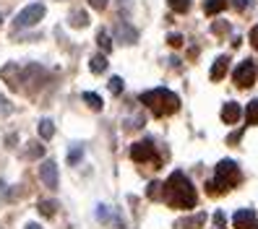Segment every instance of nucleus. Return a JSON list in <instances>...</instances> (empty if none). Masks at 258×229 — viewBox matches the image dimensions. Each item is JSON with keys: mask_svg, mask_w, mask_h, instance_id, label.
I'll return each instance as SVG.
<instances>
[{"mask_svg": "<svg viewBox=\"0 0 258 229\" xmlns=\"http://www.w3.org/2000/svg\"><path fill=\"white\" fill-rule=\"evenodd\" d=\"M0 26H3V16H0Z\"/></svg>", "mask_w": 258, "mask_h": 229, "instance_id": "obj_37", "label": "nucleus"}, {"mask_svg": "<svg viewBox=\"0 0 258 229\" xmlns=\"http://www.w3.org/2000/svg\"><path fill=\"white\" fill-rule=\"evenodd\" d=\"M107 3H110V0H89V6H92L94 11H104V8H107Z\"/></svg>", "mask_w": 258, "mask_h": 229, "instance_id": "obj_31", "label": "nucleus"}, {"mask_svg": "<svg viewBox=\"0 0 258 229\" xmlns=\"http://www.w3.org/2000/svg\"><path fill=\"white\" fill-rule=\"evenodd\" d=\"M44 8L42 3H32V6H26L16 19H13V26L16 29H26V26H34V24H39L42 19H44Z\"/></svg>", "mask_w": 258, "mask_h": 229, "instance_id": "obj_4", "label": "nucleus"}, {"mask_svg": "<svg viewBox=\"0 0 258 229\" xmlns=\"http://www.w3.org/2000/svg\"><path fill=\"white\" fill-rule=\"evenodd\" d=\"M227 6H230V0H206L204 11H206V16H217V13L224 11Z\"/></svg>", "mask_w": 258, "mask_h": 229, "instance_id": "obj_14", "label": "nucleus"}, {"mask_svg": "<svg viewBox=\"0 0 258 229\" xmlns=\"http://www.w3.org/2000/svg\"><path fill=\"white\" fill-rule=\"evenodd\" d=\"M0 198H6V182L0 180Z\"/></svg>", "mask_w": 258, "mask_h": 229, "instance_id": "obj_35", "label": "nucleus"}, {"mask_svg": "<svg viewBox=\"0 0 258 229\" xmlns=\"http://www.w3.org/2000/svg\"><path fill=\"white\" fill-rule=\"evenodd\" d=\"M97 219L99 221H107L110 216H107V206H97Z\"/></svg>", "mask_w": 258, "mask_h": 229, "instance_id": "obj_33", "label": "nucleus"}, {"mask_svg": "<svg viewBox=\"0 0 258 229\" xmlns=\"http://www.w3.org/2000/svg\"><path fill=\"white\" fill-rule=\"evenodd\" d=\"M24 229H42V226H39V224H26Z\"/></svg>", "mask_w": 258, "mask_h": 229, "instance_id": "obj_36", "label": "nucleus"}, {"mask_svg": "<svg viewBox=\"0 0 258 229\" xmlns=\"http://www.w3.org/2000/svg\"><path fill=\"white\" fill-rule=\"evenodd\" d=\"M167 6H170L175 13H188L190 11V0H167Z\"/></svg>", "mask_w": 258, "mask_h": 229, "instance_id": "obj_21", "label": "nucleus"}, {"mask_svg": "<svg viewBox=\"0 0 258 229\" xmlns=\"http://www.w3.org/2000/svg\"><path fill=\"white\" fill-rule=\"evenodd\" d=\"M227 65H230V57H227V55L217 57V60H214V65H211V70H209L211 81H222V79H224V73H227Z\"/></svg>", "mask_w": 258, "mask_h": 229, "instance_id": "obj_13", "label": "nucleus"}, {"mask_svg": "<svg viewBox=\"0 0 258 229\" xmlns=\"http://www.w3.org/2000/svg\"><path fill=\"white\" fill-rule=\"evenodd\" d=\"M0 79L8 81L11 89H16V91H19V86H21V68H19L16 63H8V65L0 68Z\"/></svg>", "mask_w": 258, "mask_h": 229, "instance_id": "obj_10", "label": "nucleus"}, {"mask_svg": "<svg viewBox=\"0 0 258 229\" xmlns=\"http://www.w3.org/2000/svg\"><path fill=\"white\" fill-rule=\"evenodd\" d=\"M214 229H224V213L222 211L214 213Z\"/></svg>", "mask_w": 258, "mask_h": 229, "instance_id": "obj_32", "label": "nucleus"}, {"mask_svg": "<svg viewBox=\"0 0 258 229\" xmlns=\"http://www.w3.org/2000/svg\"><path fill=\"white\" fill-rule=\"evenodd\" d=\"M162 201L170 203L172 208H196V201H199V195H196V188L193 182L185 177V172L175 170L170 177L164 182V190H162Z\"/></svg>", "mask_w": 258, "mask_h": 229, "instance_id": "obj_1", "label": "nucleus"}, {"mask_svg": "<svg viewBox=\"0 0 258 229\" xmlns=\"http://www.w3.org/2000/svg\"><path fill=\"white\" fill-rule=\"evenodd\" d=\"M232 6H235L237 11H248V8L253 6V0H232Z\"/></svg>", "mask_w": 258, "mask_h": 229, "instance_id": "obj_30", "label": "nucleus"}, {"mask_svg": "<svg viewBox=\"0 0 258 229\" xmlns=\"http://www.w3.org/2000/svg\"><path fill=\"white\" fill-rule=\"evenodd\" d=\"M232 226L235 229H258V216L253 208H237L232 216Z\"/></svg>", "mask_w": 258, "mask_h": 229, "instance_id": "obj_7", "label": "nucleus"}, {"mask_svg": "<svg viewBox=\"0 0 258 229\" xmlns=\"http://www.w3.org/2000/svg\"><path fill=\"white\" fill-rule=\"evenodd\" d=\"M245 120H248V125H258V99H253V102L248 104Z\"/></svg>", "mask_w": 258, "mask_h": 229, "instance_id": "obj_20", "label": "nucleus"}, {"mask_svg": "<svg viewBox=\"0 0 258 229\" xmlns=\"http://www.w3.org/2000/svg\"><path fill=\"white\" fill-rule=\"evenodd\" d=\"M154 154H157L154 138H144V141H139V143L131 146V159L139 162V164H144V162H149V159H154Z\"/></svg>", "mask_w": 258, "mask_h": 229, "instance_id": "obj_6", "label": "nucleus"}, {"mask_svg": "<svg viewBox=\"0 0 258 229\" xmlns=\"http://www.w3.org/2000/svg\"><path fill=\"white\" fill-rule=\"evenodd\" d=\"M232 79H235V84L240 89H250L255 84V63L253 60H242V63H237Z\"/></svg>", "mask_w": 258, "mask_h": 229, "instance_id": "obj_5", "label": "nucleus"}, {"mask_svg": "<svg viewBox=\"0 0 258 229\" xmlns=\"http://www.w3.org/2000/svg\"><path fill=\"white\" fill-rule=\"evenodd\" d=\"M211 32H214V34H227V32H230V24H227V21H219V24L211 26Z\"/></svg>", "mask_w": 258, "mask_h": 229, "instance_id": "obj_28", "label": "nucleus"}, {"mask_svg": "<svg viewBox=\"0 0 258 229\" xmlns=\"http://www.w3.org/2000/svg\"><path fill=\"white\" fill-rule=\"evenodd\" d=\"M39 180L44 182V188H57V182H60V177H57V164H55V162H42V167H39Z\"/></svg>", "mask_w": 258, "mask_h": 229, "instance_id": "obj_9", "label": "nucleus"}, {"mask_svg": "<svg viewBox=\"0 0 258 229\" xmlns=\"http://www.w3.org/2000/svg\"><path fill=\"white\" fill-rule=\"evenodd\" d=\"M162 190H164V185L162 182H149V188H146V195L154 201V198H162Z\"/></svg>", "mask_w": 258, "mask_h": 229, "instance_id": "obj_24", "label": "nucleus"}, {"mask_svg": "<svg viewBox=\"0 0 258 229\" xmlns=\"http://www.w3.org/2000/svg\"><path fill=\"white\" fill-rule=\"evenodd\" d=\"M167 44H172V47H183V34H170V37H167Z\"/></svg>", "mask_w": 258, "mask_h": 229, "instance_id": "obj_29", "label": "nucleus"}, {"mask_svg": "<svg viewBox=\"0 0 258 229\" xmlns=\"http://www.w3.org/2000/svg\"><path fill=\"white\" fill-rule=\"evenodd\" d=\"M84 102L92 107L94 112H102V99H99V94H94V91H84Z\"/></svg>", "mask_w": 258, "mask_h": 229, "instance_id": "obj_17", "label": "nucleus"}, {"mask_svg": "<svg viewBox=\"0 0 258 229\" xmlns=\"http://www.w3.org/2000/svg\"><path fill=\"white\" fill-rule=\"evenodd\" d=\"M107 89H110V94H115V97H120L123 94V79H110V84H107Z\"/></svg>", "mask_w": 258, "mask_h": 229, "instance_id": "obj_26", "label": "nucleus"}, {"mask_svg": "<svg viewBox=\"0 0 258 229\" xmlns=\"http://www.w3.org/2000/svg\"><path fill=\"white\" fill-rule=\"evenodd\" d=\"M81 157H84V146H73V148L68 151V164H79Z\"/></svg>", "mask_w": 258, "mask_h": 229, "instance_id": "obj_25", "label": "nucleus"}, {"mask_svg": "<svg viewBox=\"0 0 258 229\" xmlns=\"http://www.w3.org/2000/svg\"><path fill=\"white\" fill-rule=\"evenodd\" d=\"M86 24H89V16H86L84 11H73V13H71V26H76V29H84Z\"/></svg>", "mask_w": 258, "mask_h": 229, "instance_id": "obj_19", "label": "nucleus"}, {"mask_svg": "<svg viewBox=\"0 0 258 229\" xmlns=\"http://www.w3.org/2000/svg\"><path fill=\"white\" fill-rule=\"evenodd\" d=\"M24 154H26L29 159H39V157H44V146L37 143V141H32V143H26V151H24Z\"/></svg>", "mask_w": 258, "mask_h": 229, "instance_id": "obj_18", "label": "nucleus"}, {"mask_svg": "<svg viewBox=\"0 0 258 229\" xmlns=\"http://www.w3.org/2000/svg\"><path fill=\"white\" fill-rule=\"evenodd\" d=\"M39 135H42L44 141L52 138V135H55V123H52V120H47V117L39 120Z\"/></svg>", "mask_w": 258, "mask_h": 229, "instance_id": "obj_15", "label": "nucleus"}, {"mask_svg": "<svg viewBox=\"0 0 258 229\" xmlns=\"http://www.w3.org/2000/svg\"><path fill=\"white\" fill-rule=\"evenodd\" d=\"M97 42H99V47H102V52H110V50H112V42H110V34L104 32V29H99V32H97Z\"/></svg>", "mask_w": 258, "mask_h": 229, "instance_id": "obj_22", "label": "nucleus"}, {"mask_svg": "<svg viewBox=\"0 0 258 229\" xmlns=\"http://www.w3.org/2000/svg\"><path fill=\"white\" fill-rule=\"evenodd\" d=\"M206 224V213H193V216H185V219H180L175 221V229H201Z\"/></svg>", "mask_w": 258, "mask_h": 229, "instance_id": "obj_11", "label": "nucleus"}, {"mask_svg": "<svg viewBox=\"0 0 258 229\" xmlns=\"http://www.w3.org/2000/svg\"><path fill=\"white\" fill-rule=\"evenodd\" d=\"M250 42H253V47L258 50V26H253V29H250Z\"/></svg>", "mask_w": 258, "mask_h": 229, "instance_id": "obj_34", "label": "nucleus"}, {"mask_svg": "<svg viewBox=\"0 0 258 229\" xmlns=\"http://www.w3.org/2000/svg\"><path fill=\"white\" fill-rule=\"evenodd\" d=\"M55 211H57L55 201H39V213L42 216H55Z\"/></svg>", "mask_w": 258, "mask_h": 229, "instance_id": "obj_23", "label": "nucleus"}, {"mask_svg": "<svg viewBox=\"0 0 258 229\" xmlns=\"http://www.w3.org/2000/svg\"><path fill=\"white\" fill-rule=\"evenodd\" d=\"M240 180H242V172H240L237 162L222 159V162L214 167V182H209L206 188H209L211 195H214V193H230Z\"/></svg>", "mask_w": 258, "mask_h": 229, "instance_id": "obj_3", "label": "nucleus"}, {"mask_svg": "<svg viewBox=\"0 0 258 229\" xmlns=\"http://www.w3.org/2000/svg\"><path fill=\"white\" fill-rule=\"evenodd\" d=\"M89 68H92V73H104V70H107V57H104V55H94L92 60H89Z\"/></svg>", "mask_w": 258, "mask_h": 229, "instance_id": "obj_16", "label": "nucleus"}, {"mask_svg": "<svg viewBox=\"0 0 258 229\" xmlns=\"http://www.w3.org/2000/svg\"><path fill=\"white\" fill-rule=\"evenodd\" d=\"M240 117H242V110H240V104H235V102H224V107H222V120H224V123L235 125Z\"/></svg>", "mask_w": 258, "mask_h": 229, "instance_id": "obj_12", "label": "nucleus"}, {"mask_svg": "<svg viewBox=\"0 0 258 229\" xmlns=\"http://www.w3.org/2000/svg\"><path fill=\"white\" fill-rule=\"evenodd\" d=\"M139 102L146 104L157 117L175 115V112L180 110V97L175 94V91L164 89V86H157V89H151V91H144V94L139 97Z\"/></svg>", "mask_w": 258, "mask_h": 229, "instance_id": "obj_2", "label": "nucleus"}, {"mask_svg": "<svg viewBox=\"0 0 258 229\" xmlns=\"http://www.w3.org/2000/svg\"><path fill=\"white\" fill-rule=\"evenodd\" d=\"M112 34H115V39H117L120 44H133L136 39H139V32H136L128 21H117L115 29H112Z\"/></svg>", "mask_w": 258, "mask_h": 229, "instance_id": "obj_8", "label": "nucleus"}, {"mask_svg": "<svg viewBox=\"0 0 258 229\" xmlns=\"http://www.w3.org/2000/svg\"><path fill=\"white\" fill-rule=\"evenodd\" d=\"M11 110H13V107H11V102H8V99H6L3 94H0V117H6V115H8Z\"/></svg>", "mask_w": 258, "mask_h": 229, "instance_id": "obj_27", "label": "nucleus"}]
</instances>
